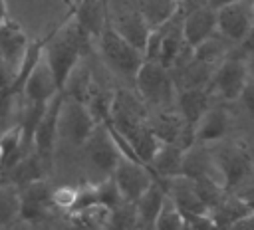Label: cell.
<instances>
[{
	"label": "cell",
	"mask_w": 254,
	"mask_h": 230,
	"mask_svg": "<svg viewBox=\"0 0 254 230\" xmlns=\"http://www.w3.org/2000/svg\"><path fill=\"white\" fill-rule=\"evenodd\" d=\"M81 147H83L85 157L89 159V163L105 174H111L113 169L117 167V163L123 159L115 141H113V137L109 135L105 123H99Z\"/></svg>",
	"instance_id": "10"
},
{
	"label": "cell",
	"mask_w": 254,
	"mask_h": 230,
	"mask_svg": "<svg viewBox=\"0 0 254 230\" xmlns=\"http://www.w3.org/2000/svg\"><path fill=\"white\" fill-rule=\"evenodd\" d=\"M147 107L141 97H135L131 91H115L111 113H109V125H113L123 137L147 123Z\"/></svg>",
	"instance_id": "8"
},
{
	"label": "cell",
	"mask_w": 254,
	"mask_h": 230,
	"mask_svg": "<svg viewBox=\"0 0 254 230\" xmlns=\"http://www.w3.org/2000/svg\"><path fill=\"white\" fill-rule=\"evenodd\" d=\"M167 198V190L161 184V180H155L137 200H135V210H137V220L141 230H153L155 220L163 208V202Z\"/></svg>",
	"instance_id": "19"
},
{
	"label": "cell",
	"mask_w": 254,
	"mask_h": 230,
	"mask_svg": "<svg viewBox=\"0 0 254 230\" xmlns=\"http://www.w3.org/2000/svg\"><path fill=\"white\" fill-rule=\"evenodd\" d=\"M185 153L179 145H171V143H163L159 147V151L155 153L153 161L149 163L151 172L155 174V178L159 180V176H165L167 180L173 176H179L183 171V159Z\"/></svg>",
	"instance_id": "21"
},
{
	"label": "cell",
	"mask_w": 254,
	"mask_h": 230,
	"mask_svg": "<svg viewBox=\"0 0 254 230\" xmlns=\"http://www.w3.org/2000/svg\"><path fill=\"white\" fill-rule=\"evenodd\" d=\"M95 184V200H97V206H105V208H115L117 204L123 202L121 198V192L115 184V180L111 178V174L99 182H93Z\"/></svg>",
	"instance_id": "30"
},
{
	"label": "cell",
	"mask_w": 254,
	"mask_h": 230,
	"mask_svg": "<svg viewBox=\"0 0 254 230\" xmlns=\"http://www.w3.org/2000/svg\"><path fill=\"white\" fill-rule=\"evenodd\" d=\"M222 40L224 38L216 32L212 38H208L202 44H198L196 48H192V58L196 61H202L208 65H218L226 58V46Z\"/></svg>",
	"instance_id": "26"
},
{
	"label": "cell",
	"mask_w": 254,
	"mask_h": 230,
	"mask_svg": "<svg viewBox=\"0 0 254 230\" xmlns=\"http://www.w3.org/2000/svg\"><path fill=\"white\" fill-rule=\"evenodd\" d=\"M64 93L60 91L56 97H52L46 105V111L42 119L38 121V127L34 131L32 139V149L38 153V157L50 165L54 151H56V141L60 139V109H62Z\"/></svg>",
	"instance_id": "7"
},
{
	"label": "cell",
	"mask_w": 254,
	"mask_h": 230,
	"mask_svg": "<svg viewBox=\"0 0 254 230\" xmlns=\"http://www.w3.org/2000/svg\"><path fill=\"white\" fill-rule=\"evenodd\" d=\"M105 228L107 230H137L139 228V220H137L135 202L123 200L121 204L111 208Z\"/></svg>",
	"instance_id": "27"
},
{
	"label": "cell",
	"mask_w": 254,
	"mask_h": 230,
	"mask_svg": "<svg viewBox=\"0 0 254 230\" xmlns=\"http://www.w3.org/2000/svg\"><path fill=\"white\" fill-rule=\"evenodd\" d=\"M185 218H183V212L177 208V204L171 200V196L167 194L165 202H163V208L155 220V226L153 230H185Z\"/></svg>",
	"instance_id": "29"
},
{
	"label": "cell",
	"mask_w": 254,
	"mask_h": 230,
	"mask_svg": "<svg viewBox=\"0 0 254 230\" xmlns=\"http://www.w3.org/2000/svg\"><path fill=\"white\" fill-rule=\"evenodd\" d=\"M137 10L147 22V26L155 30L165 26L169 20H173L181 10V4L179 0H141Z\"/></svg>",
	"instance_id": "25"
},
{
	"label": "cell",
	"mask_w": 254,
	"mask_h": 230,
	"mask_svg": "<svg viewBox=\"0 0 254 230\" xmlns=\"http://www.w3.org/2000/svg\"><path fill=\"white\" fill-rule=\"evenodd\" d=\"M240 44H242L244 54H254V22H252V28H250L248 36H246V38H244Z\"/></svg>",
	"instance_id": "35"
},
{
	"label": "cell",
	"mask_w": 254,
	"mask_h": 230,
	"mask_svg": "<svg viewBox=\"0 0 254 230\" xmlns=\"http://www.w3.org/2000/svg\"><path fill=\"white\" fill-rule=\"evenodd\" d=\"M238 2H244V0H206V4L214 10L218 8H224V6H230V4H238Z\"/></svg>",
	"instance_id": "36"
},
{
	"label": "cell",
	"mask_w": 254,
	"mask_h": 230,
	"mask_svg": "<svg viewBox=\"0 0 254 230\" xmlns=\"http://www.w3.org/2000/svg\"><path fill=\"white\" fill-rule=\"evenodd\" d=\"M77 198V186H58L52 190V206L60 210H71Z\"/></svg>",
	"instance_id": "31"
},
{
	"label": "cell",
	"mask_w": 254,
	"mask_h": 230,
	"mask_svg": "<svg viewBox=\"0 0 254 230\" xmlns=\"http://www.w3.org/2000/svg\"><path fill=\"white\" fill-rule=\"evenodd\" d=\"M18 192H20L18 216L26 222L42 220L46 216V212L52 208V188L46 182V178L34 180L30 184L22 186Z\"/></svg>",
	"instance_id": "12"
},
{
	"label": "cell",
	"mask_w": 254,
	"mask_h": 230,
	"mask_svg": "<svg viewBox=\"0 0 254 230\" xmlns=\"http://www.w3.org/2000/svg\"><path fill=\"white\" fill-rule=\"evenodd\" d=\"M111 178L115 180L121 192V198L127 202H135L157 180L147 165L139 161H131V159H121L117 167L113 169Z\"/></svg>",
	"instance_id": "6"
},
{
	"label": "cell",
	"mask_w": 254,
	"mask_h": 230,
	"mask_svg": "<svg viewBox=\"0 0 254 230\" xmlns=\"http://www.w3.org/2000/svg\"><path fill=\"white\" fill-rule=\"evenodd\" d=\"M109 24L113 26V30L125 40L129 42L133 48H137L139 52L145 50L147 38L151 34V28L147 26V22L143 20V16L139 14V10H127L117 14L113 20H109Z\"/></svg>",
	"instance_id": "16"
},
{
	"label": "cell",
	"mask_w": 254,
	"mask_h": 230,
	"mask_svg": "<svg viewBox=\"0 0 254 230\" xmlns=\"http://www.w3.org/2000/svg\"><path fill=\"white\" fill-rule=\"evenodd\" d=\"M252 16L248 12V6L246 2H238V4H230V6H224V8H218L216 10V32L228 40V42H234V44H240L250 28H252Z\"/></svg>",
	"instance_id": "11"
},
{
	"label": "cell",
	"mask_w": 254,
	"mask_h": 230,
	"mask_svg": "<svg viewBox=\"0 0 254 230\" xmlns=\"http://www.w3.org/2000/svg\"><path fill=\"white\" fill-rule=\"evenodd\" d=\"M60 91L56 87L54 75H52V71H50V67L46 63V58L42 56L38 65L28 75V79H26V83L22 87V95L28 99V103H40V101H50Z\"/></svg>",
	"instance_id": "15"
},
{
	"label": "cell",
	"mask_w": 254,
	"mask_h": 230,
	"mask_svg": "<svg viewBox=\"0 0 254 230\" xmlns=\"http://www.w3.org/2000/svg\"><path fill=\"white\" fill-rule=\"evenodd\" d=\"M214 165L218 169L220 182L226 190L244 182L252 174V169H254L252 157L242 145H228V147L220 149L216 153Z\"/></svg>",
	"instance_id": "9"
},
{
	"label": "cell",
	"mask_w": 254,
	"mask_h": 230,
	"mask_svg": "<svg viewBox=\"0 0 254 230\" xmlns=\"http://www.w3.org/2000/svg\"><path fill=\"white\" fill-rule=\"evenodd\" d=\"M36 230H50V228H36Z\"/></svg>",
	"instance_id": "39"
},
{
	"label": "cell",
	"mask_w": 254,
	"mask_h": 230,
	"mask_svg": "<svg viewBox=\"0 0 254 230\" xmlns=\"http://www.w3.org/2000/svg\"><path fill=\"white\" fill-rule=\"evenodd\" d=\"M73 20L91 40H97L101 30L109 22L107 10H105V0H83L81 4L75 6Z\"/></svg>",
	"instance_id": "20"
},
{
	"label": "cell",
	"mask_w": 254,
	"mask_h": 230,
	"mask_svg": "<svg viewBox=\"0 0 254 230\" xmlns=\"http://www.w3.org/2000/svg\"><path fill=\"white\" fill-rule=\"evenodd\" d=\"M97 50H99L101 61L115 75L135 81V75L145 61V56H143V52L133 48L129 42H125L113 30V26L109 22L105 24V28L101 30V34L97 38Z\"/></svg>",
	"instance_id": "2"
},
{
	"label": "cell",
	"mask_w": 254,
	"mask_h": 230,
	"mask_svg": "<svg viewBox=\"0 0 254 230\" xmlns=\"http://www.w3.org/2000/svg\"><path fill=\"white\" fill-rule=\"evenodd\" d=\"M135 85L143 103L157 109H169L177 99V87L171 77V71L159 61L145 59L135 75Z\"/></svg>",
	"instance_id": "3"
},
{
	"label": "cell",
	"mask_w": 254,
	"mask_h": 230,
	"mask_svg": "<svg viewBox=\"0 0 254 230\" xmlns=\"http://www.w3.org/2000/svg\"><path fill=\"white\" fill-rule=\"evenodd\" d=\"M46 163L38 157V153L32 149L20 163H16L4 176H8L10 184H14L16 188H22L34 180H42L46 174Z\"/></svg>",
	"instance_id": "23"
},
{
	"label": "cell",
	"mask_w": 254,
	"mask_h": 230,
	"mask_svg": "<svg viewBox=\"0 0 254 230\" xmlns=\"http://www.w3.org/2000/svg\"><path fill=\"white\" fill-rule=\"evenodd\" d=\"M28 46H30V42H28L26 32L22 30V26L18 22L6 18L0 24V56L8 61V65L14 69V73L20 67Z\"/></svg>",
	"instance_id": "14"
},
{
	"label": "cell",
	"mask_w": 254,
	"mask_h": 230,
	"mask_svg": "<svg viewBox=\"0 0 254 230\" xmlns=\"http://www.w3.org/2000/svg\"><path fill=\"white\" fill-rule=\"evenodd\" d=\"M238 99L242 101L244 109H246V111L250 113V117L254 119V83H246V87H244V91L240 93Z\"/></svg>",
	"instance_id": "33"
},
{
	"label": "cell",
	"mask_w": 254,
	"mask_h": 230,
	"mask_svg": "<svg viewBox=\"0 0 254 230\" xmlns=\"http://www.w3.org/2000/svg\"><path fill=\"white\" fill-rule=\"evenodd\" d=\"M81 2H83V0H73V8H75L77 4H81Z\"/></svg>",
	"instance_id": "38"
},
{
	"label": "cell",
	"mask_w": 254,
	"mask_h": 230,
	"mask_svg": "<svg viewBox=\"0 0 254 230\" xmlns=\"http://www.w3.org/2000/svg\"><path fill=\"white\" fill-rule=\"evenodd\" d=\"M232 127L230 115L222 107H210L194 127V143H212L228 135Z\"/></svg>",
	"instance_id": "18"
},
{
	"label": "cell",
	"mask_w": 254,
	"mask_h": 230,
	"mask_svg": "<svg viewBox=\"0 0 254 230\" xmlns=\"http://www.w3.org/2000/svg\"><path fill=\"white\" fill-rule=\"evenodd\" d=\"M93 44V40L75 24V20L65 22L54 36H46L44 58L54 75L58 91L64 89L69 73L77 67L83 52Z\"/></svg>",
	"instance_id": "1"
},
{
	"label": "cell",
	"mask_w": 254,
	"mask_h": 230,
	"mask_svg": "<svg viewBox=\"0 0 254 230\" xmlns=\"http://www.w3.org/2000/svg\"><path fill=\"white\" fill-rule=\"evenodd\" d=\"M125 139L129 141V145H131V149H133L137 161L143 163V165H147V167H149V163L153 161V157H155V153L159 151V147L163 145V143L157 139V135L153 133L149 121L143 123L141 127H137L135 131H131L129 135H125Z\"/></svg>",
	"instance_id": "24"
},
{
	"label": "cell",
	"mask_w": 254,
	"mask_h": 230,
	"mask_svg": "<svg viewBox=\"0 0 254 230\" xmlns=\"http://www.w3.org/2000/svg\"><path fill=\"white\" fill-rule=\"evenodd\" d=\"M6 18H8V14H6V0H0V24H2Z\"/></svg>",
	"instance_id": "37"
},
{
	"label": "cell",
	"mask_w": 254,
	"mask_h": 230,
	"mask_svg": "<svg viewBox=\"0 0 254 230\" xmlns=\"http://www.w3.org/2000/svg\"><path fill=\"white\" fill-rule=\"evenodd\" d=\"M250 212H254V210L242 196H224L220 202H216L208 210V216L212 218L216 230H226L230 224L248 216Z\"/></svg>",
	"instance_id": "22"
},
{
	"label": "cell",
	"mask_w": 254,
	"mask_h": 230,
	"mask_svg": "<svg viewBox=\"0 0 254 230\" xmlns=\"http://www.w3.org/2000/svg\"><path fill=\"white\" fill-rule=\"evenodd\" d=\"M177 111L185 119L187 125L196 127L200 117L212 107L210 93L206 87H192V89H179L177 91Z\"/></svg>",
	"instance_id": "17"
},
{
	"label": "cell",
	"mask_w": 254,
	"mask_h": 230,
	"mask_svg": "<svg viewBox=\"0 0 254 230\" xmlns=\"http://www.w3.org/2000/svg\"><path fill=\"white\" fill-rule=\"evenodd\" d=\"M20 208V192L14 184H0V224H10L18 216Z\"/></svg>",
	"instance_id": "28"
},
{
	"label": "cell",
	"mask_w": 254,
	"mask_h": 230,
	"mask_svg": "<svg viewBox=\"0 0 254 230\" xmlns=\"http://www.w3.org/2000/svg\"><path fill=\"white\" fill-rule=\"evenodd\" d=\"M226 230H254V212H250L248 216L236 220V222L230 224Z\"/></svg>",
	"instance_id": "34"
},
{
	"label": "cell",
	"mask_w": 254,
	"mask_h": 230,
	"mask_svg": "<svg viewBox=\"0 0 254 230\" xmlns=\"http://www.w3.org/2000/svg\"><path fill=\"white\" fill-rule=\"evenodd\" d=\"M216 34V10L208 4L189 10L183 18V38L189 48H196Z\"/></svg>",
	"instance_id": "13"
},
{
	"label": "cell",
	"mask_w": 254,
	"mask_h": 230,
	"mask_svg": "<svg viewBox=\"0 0 254 230\" xmlns=\"http://www.w3.org/2000/svg\"><path fill=\"white\" fill-rule=\"evenodd\" d=\"M248 83V65L244 56H226L212 71L210 83L206 85L210 97L234 101L240 97Z\"/></svg>",
	"instance_id": "4"
},
{
	"label": "cell",
	"mask_w": 254,
	"mask_h": 230,
	"mask_svg": "<svg viewBox=\"0 0 254 230\" xmlns=\"http://www.w3.org/2000/svg\"><path fill=\"white\" fill-rule=\"evenodd\" d=\"M137 230H141V228H137Z\"/></svg>",
	"instance_id": "41"
},
{
	"label": "cell",
	"mask_w": 254,
	"mask_h": 230,
	"mask_svg": "<svg viewBox=\"0 0 254 230\" xmlns=\"http://www.w3.org/2000/svg\"><path fill=\"white\" fill-rule=\"evenodd\" d=\"M0 133H2V129H0Z\"/></svg>",
	"instance_id": "40"
},
{
	"label": "cell",
	"mask_w": 254,
	"mask_h": 230,
	"mask_svg": "<svg viewBox=\"0 0 254 230\" xmlns=\"http://www.w3.org/2000/svg\"><path fill=\"white\" fill-rule=\"evenodd\" d=\"M95 127L97 123L87 105L83 101L69 99L64 95L60 109V137H65L75 145H83Z\"/></svg>",
	"instance_id": "5"
},
{
	"label": "cell",
	"mask_w": 254,
	"mask_h": 230,
	"mask_svg": "<svg viewBox=\"0 0 254 230\" xmlns=\"http://www.w3.org/2000/svg\"><path fill=\"white\" fill-rule=\"evenodd\" d=\"M12 79H14V69L8 65V61L0 56V95L12 85Z\"/></svg>",
	"instance_id": "32"
}]
</instances>
